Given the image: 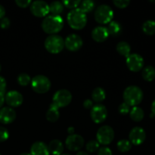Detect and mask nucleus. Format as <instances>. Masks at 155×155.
<instances>
[{"label":"nucleus","instance_id":"13","mask_svg":"<svg viewBox=\"0 0 155 155\" xmlns=\"http://www.w3.org/2000/svg\"><path fill=\"white\" fill-rule=\"evenodd\" d=\"M83 39L79 35L73 33L67 36L64 41V46L69 51H76L80 49L83 46Z\"/></svg>","mask_w":155,"mask_h":155},{"label":"nucleus","instance_id":"14","mask_svg":"<svg viewBox=\"0 0 155 155\" xmlns=\"http://www.w3.org/2000/svg\"><path fill=\"white\" fill-rule=\"evenodd\" d=\"M130 142L131 144L135 145H139L143 143L146 138V133L142 128L139 127H136L130 131Z\"/></svg>","mask_w":155,"mask_h":155},{"label":"nucleus","instance_id":"1","mask_svg":"<svg viewBox=\"0 0 155 155\" xmlns=\"http://www.w3.org/2000/svg\"><path fill=\"white\" fill-rule=\"evenodd\" d=\"M64 24L63 18L60 15H48L42 21V28L45 33L54 35L62 30Z\"/></svg>","mask_w":155,"mask_h":155},{"label":"nucleus","instance_id":"31","mask_svg":"<svg viewBox=\"0 0 155 155\" xmlns=\"http://www.w3.org/2000/svg\"><path fill=\"white\" fill-rule=\"evenodd\" d=\"M86 150L90 153H94L99 149V143L97 140H91L86 144Z\"/></svg>","mask_w":155,"mask_h":155},{"label":"nucleus","instance_id":"15","mask_svg":"<svg viewBox=\"0 0 155 155\" xmlns=\"http://www.w3.org/2000/svg\"><path fill=\"white\" fill-rule=\"evenodd\" d=\"M5 101L11 107H19L23 103L24 98L21 93L16 90H12L7 92L5 96Z\"/></svg>","mask_w":155,"mask_h":155},{"label":"nucleus","instance_id":"48","mask_svg":"<svg viewBox=\"0 0 155 155\" xmlns=\"http://www.w3.org/2000/svg\"><path fill=\"white\" fill-rule=\"evenodd\" d=\"M0 71H1V64H0Z\"/></svg>","mask_w":155,"mask_h":155},{"label":"nucleus","instance_id":"34","mask_svg":"<svg viewBox=\"0 0 155 155\" xmlns=\"http://www.w3.org/2000/svg\"><path fill=\"white\" fill-rule=\"evenodd\" d=\"M130 107H130L128 104H127L126 102H123L122 104H120V105L119 106V112L122 115L127 114L130 113V110H131Z\"/></svg>","mask_w":155,"mask_h":155},{"label":"nucleus","instance_id":"30","mask_svg":"<svg viewBox=\"0 0 155 155\" xmlns=\"http://www.w3.org/2000/svg\"><path fill=\"white\" fill-rule=\"evenodd\" d=\"M18 83H19L21 86H26L30 83V80H31V78H30V76L28 75L26 73H21L18 75Z\"/></svg>","mask_w":155,"mask_h":155},{"label":"nucleus","instance_id":"18","mask_svg":"<svg viewBox=\"0 0 155 155\" xmlns=\"http://www.w3.org/2000/svg\"><path fill=\"white\" fill-rule=\"evenodd\" d=\"M48 146L42 142H36L33 144L30 148L31 155H49Z\"/></svg>","mask_w":155,"mask_h":155},{"label":"nucleus","instance_id":"11","mask_svg":"<svg viewBox=\"0 0 155 155\" xmlns=\"http://www.w3.org/2000/svg\"><path fill=\"white\" fill-rule=\"evenodd\" d=\"M91 118L95 124H101L104 122L107 117V110L105 106L98 104L93 106L91 109Z\"/></svg>","mask_w":155,"mask_h":155},{"label":"nucleus","instance_id":"49","mask_svg":"<svg viewBox=\"0 0 155 155\" xmlns=\"http://www.w3.org/2000/svg\"><path fill=\"white\" fill-rule=\"evenodd\" d=\"M0 155H2V154H0Z\"/></svg>","mask_w":155,"mask_h":155},{"label":"nucleus","instance_id":"37","mask_svg":"<svg viewBox=\"0 0 155 155\" xmlns=\"http://www.w3.org/2000/svg\"><path fill=\"white\" fill-rule=\"evenodd\" d=\"M10 24H11V21L8 18H5V17H4V18H2V19L0 20V27H1V28L2 29L8 28V27H9Z\"/></svg>","mask_w":155,"mask_h":155},{"label":"nucleus","instance_id":"43","mask_svg":"<svg viewBox=\"0 0 155 155\" xmlns=\"http://www.w3.org/2000/svg\"><path fill=\"white\" fill-rule=\"evenodd\" d=\"M151 112H152L153 114L155 116V100L151 104Z\"/></svg>","mask_w":155,"mask_h":155},{"label":"nucleus","instance_id":"32","mask_svg":"<svg viewBox=\"0 0 155 155\" xmlns=\"http://www.w3.org/2000/svg\"><path fill=\"white\" fill-rule=\"evenodd\" d=\"M80 2H81L80 0H64L62 2L64 6L67 7L68 8L72 9V10L77 8L78 6H80Z\"/></svg>","mask_w":155,"mask_h":155},{"label":"nucleus","instance_id":"21","mask_svg":"<svg viewBox=\"0 0 155 155\" xmlns=\"http://www.w3.org/2000/svg\"><path fill=\"white\" fill-rule=\"evenodd\" d=\"M130 118L135 122H140L141 120H143L145 113H144V110L141 107H138V106H135L130 110Z\"/></svg>","mask_w":155,"mask_h":155},{"label":"nucleus","instance_id":"16","mask_svg":"<svg viewBox=\"0 0 155 155\" xmlns=\"http://www.w3.org/2000/svg\"><path fill=\"white\" fill-rule=\"evenodd\" d=\"M16 111L11 107L0 109V122L3 124H12L16 119Z\"/></svg>","mask_w":155,"mask_h":155},{"label":"nucleus","instance_id":"12","mask_svg":"<svg viewBox=\"0 0 155 155\" xmlns=\"http://www.w3.org/2000/svg\"><path fill=\"white\" fill-rule=\"evenodd\" d=\"M65 145L68 150L71 151H77L81 149L84 145V139L81 136L72 134L68 136Z\"/></svg>","mask_w":155,"mask_h":155},{"label":"nucleus","instance_id":"17","mask_svg":"<svg viewBox=\"0 0 155 155\" xmlns=\"http://www.w3.org/2000/svg\"><path fill=\"white\" fill-rule=\"evenodd\" d=\"M109 33L107 27L98 26L93 29L92 31V37L95 42H102L108 38Z\"/></svg>","mask_w":155,"mask_h":155},{"label":"nucleus","instance_id":"42","mask_svg":"<svg viewBox=\"0 0 155 155\" xmlns=\"http://www.w3.org/2000/svg\"><path fill=\"white\" fill-rule=\"evenodd\" d=\"M5 101V94H2L0 92V108L2 107V106L3 105Z\"/></svg>","mask_w":155,"mask_h":155},{"label":"nucleus","instance_id":"39","mask_svg":"<svg viewBox=\"0 0 155 155\" xmlns=\"http://www.w3.org/2000/svg\"><path fill=\"white\" fill-rule=\"evenodd\" d=\"M6 86H7V83L4 77L0 76V92L5 94L6 90Z\"/></svg>","mask_w":155,"mask_h":155},{"label":"nucleus","instance_id":"38","mask_svg":"<svg viewBox=\"0 0 155 155\" xmlns=\"http://www.w3.org/2000/svg\"><path fill=\"white\" fill-rule=\"evenodd\" d=\"M97 155H112V151L107 147H102L98 149Z\"/></svg>","mask_w":155,"mask_h":155},{"label":"nucleus","instance_id":"24","mask_svg":"<svg viewBox=\"0 0 155 155\" xmlns=\"http://www.w3.org/2000/svg\"><path fill=\"white\" fill-rule=\"evenodd\" d=\"M117 51L121 55L124 56V57H128L130 54L131 48H130V45L127 42L122 41V42H120L117 45Z\"/></svg>","mask_w":155,"mask_h":155},{"label":"nucleus","instance_id":"44","mask_svg":"<svg viewBox=\"0 0 155 155\" xmlns=\"http://www.w3.org/2000/svg\"><path fill=\"white\" fill-rule=\"evenodd\" d=\"M68 133H70V135H72L74 133V128L72 127H70L68 130Z\"/></svg>","mask_w":155,"mask_h":155},{"label":"nucleus","instance_id":"10","mask_svg":"<svg viewBox=\"0 0 155 155\" xmlns=\"http://www.w3.org/2000/svg\"><path fill=\"white\" fill-rule=\"evenodd\" d=\"M126 63L130 71L133 72H138L143 68L144 59L140 54L133 53L127 57Z\"/></svg>","mask_w":155,"mask_h":155},{"label":"nucleus","instance_id":"4","mask_svg":"<svg viewBox=\"0 0 155 155\" xmlns=\"http://www.w3.org/2000/svg\"><path fill=\"white\" fill-rule=\"evenodd\" d=\"M44 45L48 52L58 54L64 48V40L58 35H50L45 39Z\"/></svg>","mask_w":155,"mask_h":155},{"label":"nucleus","instance_id":"29","mask_svg":"<svg viewBox=\"0 0 155 155\" xmlns=\"http://www.w3.org/2000/svg\"><path fill=\"white\" fill-rule=\"evenodd\" d=\"M117 148L120 151L124 153L130 151L132 148V144L130 141L126 140V139H122L117 142Z\"/></svg>","mask_w":155,"mask_h":155},{"label":"nucleus","instance_id":"40","mask_svg":"<svg viewBox=\"0 0 155 155\" xmlns=\"http://www.w3.org/2000/svg\"><path fill=\"white\" fill-rule=\"evenodd\" d=\"M83 106L86 109H92L93 107V101L90 99H86L83 101Z\"/></svg>","mask_w":155,"mask_h":155},{"label":"nucleus","instance_id":"28","mask_svg":"<svg viewBox=\"0 0 155 155\" xmlns=\"http://www.w3.org/2000/svg\"><path fill=\"white\" fill-rule=\"evenodd\" d=\"M94 7H95V3H94L93 1H91V0H85V1H83L80 2V8H79L82 12H84L85 14H86L92 12L93 10Z\"/></svg>","mask_w":155,"mask_h":155},{"label":"nucleus","instance_id":"45","mask_svg":"<svg viewBox=\"0 0 155 155\" xmlns=\"http://www.w3.org/2000/svg\"><path fill=\"white\" fill-rule=\"evenodd\" d=\"M77 155H89V154H88L86 152H85V151H79V152L77 154Z\"/></svg>","mask_w":155,"mask_h":155},{"label":"nucleus","instance_id":"3","mask_svg":"<svg viewBox=\"0 0 155 155\" xmlns=\"http://www.w3.org/2000/svg\"><path fill=\"white\" fill-rule=\"evenodd\" d=\"M124 102L128 104L130 107H135L142 102L143 99L142 90L136 86H130L124 92Z\"/></svg>","mask_w":155,"mask_h":155},{"label":"nucleus","instance_id":"2","mask_svg":"<svg viewBox=\"0 0 155 155\" xmlns=\"http://www.w3.org/2000/svg\"><path fill=\"white\" fill-rule=\"evenodd\" d=\"M67 20L71 28L74 30H81L86 25L87 16L86 14L77 8L76 9H73L68 13Z\"/></svg>","mask_w":155,"mask_h":155},{"label":"nucleus","instance_id":"47","mask_svg":"<svg viewBox=\"0 0 155 155\" xmlns=\"http://www.w3.org/2000/svg\"><path fill=\"white\" fill-rule=\"evenodd\" d=\"M61 155H71V154H67V153H66V154H62Z\"/></svg>","mask_w":155,"mask_h":155},{"label":"nucleus","instance_id":"7","mask_svg":"<svg viewBox=\"0 0 155 155\" xmlns=\"http://www.w3.org/2000/svg\"><path fill=\"white\" fill-rule=\"evenodd\" d=\"M72 101V94L68 89H60L54 93L52 104L57 107L68 106Z\"/></svg>","mask_w":155,"mask_h":155},{"label":"nucleus","instance_id":"22","mask_svg":"<svg viewBox=\"0 0 155 155\" xmlns=\"http://www.w3.org/2000/svg\"><path fill=\"white\" fill-rule=\"evenodd\" d=\"M107 29L109 35H112L114 36H118L119 34H120L121 31H122V27H121L120 24L115 21H110Z\"/></svg>","mask_w":155,"mask_h":155},{"label":"nucleus","instance_id":"27","mask_svg":"<svg viewBox=\"0 0 155 155\" xmlns=\"http://www.w3.org/2000/svg\"><path fill=\"white\" fill-rule=\"evenodd\" d=\"M142 30L144 33L149 36L155 34V21L152 20L146 21L142 24Z\"/></svg>","mask_w":155,"mask_h":155},{"label":"nucleus","instance_id":"19","mask_svg":"<svg viewBox=\"0 0 155 155\" xmlns=\"http://www.w3.org/2000/svg\"><path fill=\"white\" fill-rule=\"evenodd\" d=\"M48 151L53 155H61L64 151V145L61 141L54 139L51 141L48 145Z\"/></svg>","mask_w":155,"mask_h":155},{"label":"nucleus","instance_id":"23","mask_svg":"<svg viewBox=\"0 0 155 155\" xmlns=\"http://www.w3.org/2000/svg\"><path fill=\"white\" fill-rule=\"evenodd\" d=\"M106 92L104 89L101 87H97L92 91V98L95 102H101L105 99Z\"/></svg>","mask_w":155,"mask_h":155},{"label":"nucleus","instance_id":"26","mask_svg":"<svg viewBox=\"0 0 155 155\" xmlns=\"http://www.w3.org/2000/svg\"><path fill=\"white\" fill-rule=\"evenodd\" d=\"M142 75L144 80L146 81H152L155 78V68L153 66L145 67L142 71Z\"/></svg>","mask_w":155,"mask_h":155},{"label":"nucleus","instance_id":"9","mask_svg":"<svg viewBox=\"0 0 155 155\" xmlns=\"http://www.w3.org/2000/svg\"><path fill=\"white\" fill-rule=\"evenodd\" d=\"M30 8L31 13L39 18L46 17L49 13V5L42 0H37L31 2Z\"/></svg>","mask_w":155,"mask_h":155},{"label":"nucleus","instance_id":"5","mask_svg":"<svg viewBox=\"0 0 155 155\" xmlns=\"http://www.w3.org/2000/svg\"><path fill=\"white\" fill-rule=\"evenodd\" d=\"M113 18V9L107 5H101L95 9V19L99 24H109Z\"/></svg>","mask_w":155,"mask_h":155},{"label":"nucleus","instance_id":"20","mask_svg":"<svg viewBox=\"0 0 155 155\" xmlns=\"http://www.w3.org/2000/svg\"><path fill=\"white\" fill-rule=\"evenodd\" d=\"M59 117H60V112L58 110V107L51 103L49 108L46 112V119L49 122L54 123L59 119Z\"/></svg>","mask_w":155,"mask_h":155},{"label":"nucleus","instance_id":"36","mask_svg":"<svg viewBox=\"0 0 155 155\" xmlns=\"http://www.w3.org/2000/svg\"><path fill=\"white\" fill-rule=\"evenodd\" d=\"M32 2L30 0H16L15 3L19 6L20 8H27L30 5Z\"/></svg>","mask_w":155,"mask_h":155},{"label":"nucleus","instance_id":"35","mask_svg":"<svg viewBox=\"0 0 155 155\" xmlns=\"http://www.w3.org/2000/svg\"><path fill=\"white\" fill-rule=\"evenodd\" d=\"M113 2L116 7L120 8H124L129 5L130 1V0H114Z\"/></svg>","mask_w":155,"mask_h":155},{"label":"nucleus","instance_id":"41","mask_svg":"<svg viewBox=\"0 0 155 155\" xmlns=\"http://www.w3.org/2000/svg\"><path fill=\"white\" fill-rule=\"evenodd\" d=\"M5 15V9L0 4V20L4 18Z\"/></svg>","mask_w":155,"mask_h":155},{"label":"nucleus","instance_id":"8","mask_svg":"<svg viewBox=\"0 0 155 155\" xmlns=\"http://www.w3.org/2000/svg\"><path fill=\"white\" fill-rule=\"evenodd\" d=\"M114 138V131L110 126H103L100 127L97 132V141L101 145H109L113 141Z\"/></svg>","mask_w":155,"mask_h":155},{"label":"nucleus","instance_id":"46","mask_svg":"<svg viewBox=\"0 0 155 155\" xmlns=\"http://www.w3.org/2000/svg\"><path fill=\"white\" fill-rule=\"evenodd\" d=\"M20 155H31L30 154H29V153H22V154H21Z\"/></svg>","mask_w":155,"mask_h":155},{"label":"nucleus","instance_id":"6","mask_svg":"<svg viewBox=\"0 0 155 155\" xmlns=\"http://www.w3.org/2000/svg\"><path fill=\"white\" fill-rule=\"evenodd\" d=\"M31 86L33 91L39 94L48 92L51 88V81L47 77L43 75H37L31 80Z\"/></svg>","mask_w":155,"mask_h":155},{"label":"nucleus","instance_id":"33","mask_svg":"<svg viewBox=\"0 0 155 155\" xmlns=\"http://www.w3.org/2000/svg\"><path fill=\"white\" fill-rule=\"evenodd\" d=\"M9 137V133L6 128L0 127V142H5Z\"/></svg>","mask_w":155,"mask_h":155},{"label":"nucleus","instance_id":"25","mask_svg":"<svg viewBox=\"0 0 155 155\" xmlns=\"http://www.w3.org/2000/svg\"><path fill=\"white\" fill-rule=\"evenodd\" d=\"M64 5L62 2L54 1L52 2L49 5V12L52 14V15H60L64 11Z\"/></svg>","mask_w":155,"mask_h":155}]
</instances>
